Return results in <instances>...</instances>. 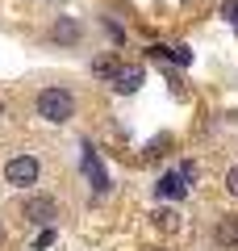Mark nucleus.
Returning a JSON list of instances; mask_svg holds the SVG:
<instances>
[{
	"label": "nucleus",
	"instance_id": "1a4fd4ad",
	"mask_svg": "<svg viewBox=\"0 0 238 251\" xmlns=\"http://www.w3.org/2000/svg\"><path fill=\"white\" fill-rule=\"evenodd\" d=\"M117 67H121V59H117L113 50L109 54H100V59H92V75H96V80H113V72Z\"/></svg>",
	"mask_w": 238,
	"mask_h": 251
},
{
	"label": "nucleus",
	"instance_id": "6e6552de",
	"mask_svg": "<svg viewBox=\"0 0 238 251\" xmlns=\"http://www.w3.org/2000/svg\"><path fill=\"white\" fill-rule=\"evenodd\" d=\"M213 243L226 251H238V214H226L217 226H213Z\"/></svg>",
	"mask_w": 238,
	"mask_h": 251
},
{
	"label": "nucleus",
	"instance_id": "423d86ee",
	"mask_svg": "<svg viewBox=\"0 0 238 251\" xmlns=\"http://www.w3.org/2000/svg\"><path fill=\"white\" fill-rule=\"evenodd\" d=\"M109 84H113L121 97H130V92H138L142 84H146V67H138V63H121V67L113 72V80H109Z\"/></svg>",
	"mask_w": 238,
	"mask_h": 251
},
{
	"label": "nucleus",
	"instance_id": "dca6fc26",
	"mask_svg": "<svg viewBox=\"0 0 238 251\" xmlns=\"http://www.w3.org/2000/svg\"><path fill=\"white\" fill-rule=\"evenodd\" d=\"M234 34H238V21H234Z\"/></svg>",
	"mask_w": 238,
	"mask_h": 251
},
{
	"label": "nucleus",
	"instance_id": "ddd939ff",
	"mask_svg": "<svg viewBox=\"0 0 238 251\" xmlns=\"http://www.w3.org/2000/svg\"><path fill=\"white\" fill-rule=\"evenodd\" d=\"M226 193H230V197H238V163L226 172Z\"/></svg>",
	"mask_w": 238,
	"mask_h": 251
},
{
	"label": "nucleus",
	"instance_id": "f8f14e48",
	"mask_svg": "<svg viewBox=\"0 0 238 251\" xmlns=\"http://www.w3.org/2000/svg\"><path fill=\"white\" fill-rule=\"evenodd\" d=\"M221 17L234 25V21H238V0H221Z\"/></svg>",
	"mask_w": 238,
	"mask_h": 251
},
{
	"label": "nucleus",
	"instance_id": "39448f33",
	"mask_svg": "<svg viewBox=\"0 0 238 251\" xmlns=\"http://www.w3.org/2000/svg\"><path fill=\"white\" fill-rule=\"evenodd\" d=\"M46 38H50L54 46H79L84 25H79V17H54V25L46 29Z\"/></svg>",
	"mask_w": 238,
	"mask_h": 251
},
{
	"label": "nucleus",
	"instance_id": "20e7f679",
	"mask_svg": "<svg viewBox=\"0 0 238 251\" xmlns=\"http://www.w3.org/2000/svg\"><path fill=\"white\" fill-rule=\"evenodd\" d=\"M54 214H59V201L46 197V193H34V197L21 201V218H25V222H34V226H50Z\"/></svg>",
	"mask_w": 238,
	"mask_h": 251
},
{
	"label": "nucleus",
	"instance_id": "f03ea898",
	"mask_svg": "<svg viewBox=\"0 0 238 251\" xmlns=\"http://www.w3.org/2000/svg\"><path fill=\"white\" fill-rule=\"evenodd\" d=\"M79 168H84V176H88V184H92L96 197H105L109 188H113V180H109V172H105V163H100V155H96V147H92V143L79 147Z\"/></svg>",
	"mask_w": 238,
	"mask_h": 251
},
{
	"label": "nucleus",
	"instance_id": "4468645a",
	"mask_svg": "<svg viewBox=\"0 0 238 251\" xmlns=\"http://www.w3.org/2000/svg\"><path fill=\"white\" fill-rule=\"evenodd\" d=\"M50 243H54V230H50V226H46V230L38 234V243H34V247H38V251H46V247H50Z\"/></svg>",
	"mask_w": 238,
	"mask_h": 251
},
{
	"label": "nucleus",
	"instance_id": "f3484780",
	"mask_svg": "<svg viewBox=\"0 0 238 251\" xmlns=\"http://www.w3.org/2000/svg\"><path fill=\"white\" fill-rule=\"evenodd\" d=\"M150 251H163V247H150Z\"/></svg>",
	"mask_w": 238,
	"mask_h": 251
},
{
	"label": "nucleus",
	"instance_id": "2eb2a0df",
	"mask_svg": "<svg viewBox=\"0 0 238 251\" xmlns=\"http://www.w3.org/2000/svg\"><path fill=\"white\" fill-rule=\"evenodd\" d=\"M0 117H4V105H0Z\"/></svg>",
	"mask_w": 238,
	"mask_h": 251
},
{
	"label": "nucleus",
	"instance_id": "9b49d317",
	"mask_svg": "<svg viewBox=\"0 0 238 251\" xmlns=\"http://www.w3.org/2000/svg\"><path fill=\"white\" fill-rule=\"evenodd\" d=\"M105 34H109V38H113V42H117V46H121V42H125V29H121V25H117V21H113V17H105Z\"/></svg>",
	"mask_w": 238,
	"mask_h": 251
},
{
	"label": "nucleus",
	"instance_id": "0eeeda50",
	"mask_svg": "<svg viewBox=\"0 0 238 251\" xmlns=\"http://www.w3.org/2000/svg\"><path fill=\"white\" fill-rule=\"evenodd\" d=\"M155 197H159V201H184V197H188V180L180 176V172H167V176H159Z\"/></svg>",
	"mask_w": 238,
	"mask_h": 251
},
{
	"label": "nucleus",
	"instance_id": "7ed1b4c3",
	"mask_svg": "<svg viewBox=\"0 0 238 251\" xmlns=\"http://www.w3.org/2000/svg\"><path fill=\"white\" fill-rule=\"evenodd\" d=\"M38 176H42V163H38L34 155H13V159L4 163V184H13V188L38 184Z\"/></svg>",
	"mask_w": 238,
	"mask_h": 251
},
{
	"label": "nucleus",
	"instance_id": "9d476101",
	"mask_svg": "<svg viewBox=\"0 0 238 251\" xmlns=\"http://www.w3.org/2000/svg\"><path fill=\"white\" fill-rule=\"evenodd\" d=\"M155 226H159V230H176L180 214H176V209H155Z\"/></svg>",
	"mask_w": 238,
	"mask_h": 251
},
{
	"label": "nucleus",
	"instance_id": "f257e3e1",
	"mask_svg": "<svg viewBox=\"0 0 238 251\" xmlns=\"http://www.w3.org/2000/svg\"><path fill=\"white\" fill-rule=\"evenodd\" d=\"M75 92L71 88H59V84H54V88H42L34 97V113L42 117V122H50V126H63V122H71V117H75Z\"/></svg>",
	"mask_w": 238,
	"mask_h": 251
}]
</instances>
